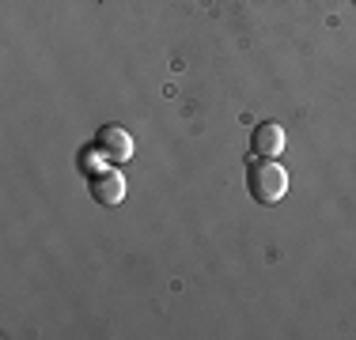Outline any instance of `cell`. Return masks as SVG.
Wrapping results in <instances>:
<instances>
[{
  "instance_id": "1",
  "label": "cell",
  "mask_w": 356,
  "mask_h": 340,
  "mask_svg": "<svg viewBox=\"0 0 356 340\" xmlns=\"http://www.w3.org/2000/svg\"><path fill=\"white\" fill-rule=\"evenodd\" d=\"M247 189H250V197L258 201V204L284 201V193H288V170L277 163V159L258 155L250 163V170H247Z\"/></svg>"
},
{
  "instance_id": "2",
  "label": "cell",
  "mask_w": 356,
  "mask_h": 340,
  "mask_svg": "<svg viewBox=\"0 0 356 340\" xmlns=\"http://www.w3.org/2000/svg\"><path fill=\"white\" fill-rule=\"evenodd\" d=\"M95 151L106 159V163H129L133 159V136L122 129V125H103L95 133Z\"/></svg>"
},
{
  "instance_id": "3",
  "label": "cell",
  "mask_w": 356,
  "mask_h": 340,
  "mask_svg": "<svg viewBox=\"0 0 356 340\" xmlns=\"http://www.w3.org/2000/svg\"><path fill=\"white\" fill-rule=\"evenodd\" d=\"M88 189H91V201H95V204L114 208V204L125 201V178L118 174L114 167H110V170H95L91 182H88Z\"/></svg>"
},
{
  "instance_id": "4",
  "label": "cell",
  "mask_w": 356,
  "mask_h": 340,
  "mask_svg": "<svg viewBox=\"0 0 356 340\" xmlns=\"http://www.w3.org/2000/svg\"><path fill=\"white\" fill-rule=\"evenodd\" d=\"M250 151L254 155H266V159H277L284 151V129L277 121H258L250 133Z\"/></svg>"
}]
</instances>
